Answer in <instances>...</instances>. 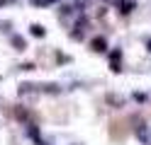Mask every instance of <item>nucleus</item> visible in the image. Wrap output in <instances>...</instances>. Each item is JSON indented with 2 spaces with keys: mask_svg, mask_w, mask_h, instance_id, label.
Here are the masks:
<instances>
[{
  "mask_svg": "<svg viewBox=\"0 0 151 145\" xmlns=\"http://www.w3.org/2000/svg\"><path fill=\"white\" fill-rule=\"evenodd\" d=\"M105 48H107L105 39H93V51H105Z\"/></svg>",
  "mask_w": 151,
  "mask_h": 145,
  "instance_id": "obj_1",
  "label": "nucleus"
},
{
  "mask_svg": "<svg viewBox=\"0 0 151 145\" xmlns=\"http://www.w3.org/2000/svg\"><path fill=\"white\" fill-rule=\"evenodd\" d=\"M112 70H119V53H112Z\"/></svg>",
  "mask_w": 151,
  "mask_h": 145,
  "instance_id": "obj_2",
  "label": "nucleus"
},
{
  "mask_svg": "<svg viewBox=\"0 0 151 145\" xmlns=\"http://www.w3.org/2000/svg\"><path fill=\"white\" fill-rule=\"evenodd\" d=\"M32 34H34V36H44V27L34 24V27H32Z\"/></svg>",
  "mask_w": 151,
  "mask_h": 145,
  "instance_id": "obj_3",
  "label": "nucleus"
},
{
  "mask_svg": "<svg viewBox=\"0 0 151 145\" xmlns=\"http://www.w3.org/2000/svg\"><path fill=\"white\" fill-rule=\"evenodd\" d=\"M12 41H15V46H17V48H24V39H20V36H15Z\"/></svg>",
  "mask_w": 151,
  "mask_h": 145,
  "instance_id": "obj_4",
  "label": "nucleus"
},
{
  "mask_svg": "<svg viewBox=\"0 0 151 145\" xmlns=\"http://www.w3.org/2000/svg\"><path fill=\"white\" fill-rule=\"evenodd\" d=\"M149 51H151V44H149Z\"/></svg>",
  "mask_w": 151,
  "mask_h": 145,
  "instance_id": "obj_5",
  "label": "nucleus"
}]
</instances>
